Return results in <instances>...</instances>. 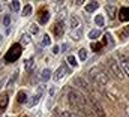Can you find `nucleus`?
<instances>
[{
	"mask_svg": "<svg viewBox=\"0 0 129 117\" xmlns=\"http://www.w3.org/2000/svg\"><path fill=\"white\" fill-rule=\"evenodd\" d=\"M66 63H69L72 68H75L78 63H77V58L74 57V56H68V58H66Z\"/></svg>",
	"mask_w": 129,
	"mask_h": 117,
	"instance_id": "5701e85b",
	"label": "nucleus"
},
{
	"mask_svg": "<svg viewBox=\"0 0 129 117\" xmlns=\"http://www.w3.org/2000/svg\"><path fill=\"white\" fill-rule=\"evenodd\" d=\"M30 14H32V6L30 5H26L23 8V17H29Z\"/></svg>",
	"mask_w": 129,
	"mask_h": 117,
	"instance_id": "b1692460",
	"label": "nucleus"
},
{
	"mask_svg": "<svg viewBox=\"0 0 129 117\" xmlns=\"http://www.w3.org/2000/svg\"><path fill=\"white\" fill-rule=\"evenodd\" d=\"M69 72H71V69H68L66 63H63V65H60V66H59V69L56 71V74H54V77H53V78H54V81H59V80H62L64 75H66V74H69Z\"/></svg>",
	"mask_w": 129,
	"mask_h": 117,
	"instance_id": "423d86ee",
	"label": "nucleus"
},
{
	"mask_svg": "<svg viewBox=\"0 0 129 117\" xmlns=\"http://www.w3.org/2000/svg\"><path fill=\"white\" fill-rule=\"evenodd\" d=\"M17 78H18V71H15V72H14V75H12V80H9V84H8V86H9V87H12V84L17 81Z\"/></svg>",
	"mask_w": 129,
	"mask_h": 117,
	"instance_id": "7c9ffc66",
	"label": "nucleus"
},
{
	"mask_svg": "<svg viewBox=\"0 0 129 117\" xmlns=\"http://www.w3.org/2000/svg\"><path fill=\"white\" fill-rule=\"evenodd\" d=\"M9 9H11V11H14V12L20 11V2H18V0L11 2V3H9Z\"/></svg>",
	"mask_w": 129,
	"mask_h": 117,
	"instance_id": "6ab92c4d",
	"label": "nucleus"
},
{
	"mask_svg": "<svg viewBox=\"0 0 129 117\" xmlns=\"http://www.w3.org/2000/svg\"><path fill=\"white\" fill-rule=\"evenodd\" d=\"M2 41H3V36H2V35H0V44H2Z\"/></svg>",
	"mask_w": 129,
	"mask_h": 117,
	"instance_id": "4c0bfd02",
	"label": "nucleus"
},
{
	"mask_svg": "<svg viewBox=\"0 0 129 117\" xmlns=\"http://www.w3.org/2000/svg\"><path fill=\"white\" fill-rule=\"evenodd\" d=\"M83 36V29H78L75 33H74V41H80Z\"/></svg>",
	"mask_w": 129,
	"mask_h": 117,
	"instance_id": "c756f323",
	"label": "nucleus"
},
{
	"mask_svg": "<svg viewBox=\"0 0 129 117\" xmlns=\"http://www.w3.org/2000/svg\"><path fill=\"white\" fill-rule=\"evenodd\" d=\"M17 98H18V99H17L18 104H24V102H27V95H26V92H20Z\"/></svg>",
	"mask_w": 129,
	"mask_h": 117,
	"instance_id": "aec40b11",
	"label": "nucleus"
},
{
	"mask_svg": "<svg viewBox=\"0 0 129 117\" xmlns=\"http://www.w3.org/2000/svg\"><path fill=\"white\" fill-rule=\"evenodd\" d=\"M74 86L78 87L80 90H83V92H92L89 83H87L83 77H75V78H74Z\"/></svg>",
	"mask_w": 129,
	"mask_h": 117,
	"instance_id": "39448f33",
	"label": "nucleus"
},
{
	"mask_svg": "<svg viewBox=\"0 0 129 117\" xmlns=\"http://www.w3.org/2000/svg\"><path fill=\"white\" fill-rule=\"evenodd\" d=\"M64 15H66V9H62V11L59 12V17H60V21H62V20L64 18Z\"/></svg>",
	"mask_w": 129,
	"mask_h": 117,
	"instance_id": "72a5a7b5",
	"label": "nucleus"
},
{
	"mask_svg": "<svg viewBox=\"0 0 129 117\" xmlns=\"http://www.w3.org/2000/svg\"><path fill=\"white\" fill-rule=\"evenodd\" d=\"M42 45H45V47H50V45H51V39H50L48 35H44V38H42Z\"/></svg>",
	"mask_w": 129,
	"mask_h": 117,
	"instance_id": "cd10ccee",
	"label": "nucleus"
},
{
	"mask_svg": "<svg viewBox=\"0 0 129 117\" xmlns=\"http://www.w3.org/2000/svg\"><path fill=\"white\" fill-rule=\"evenodd\" d=\"M20 56H21V45H20V44H14V45L9 48V51L6 53L5 60H6L8 63H12V62L18 60Z\"/></svg>",
	"mask_w": 129,
	"mask_h": 117,
	"instance_id": "20e7f679",
	"label": "nucleus"
},
{
	"mask_svg": "<svg viewBox=\"0 0 129 117\" xmlns=\"http://www.w3.org/2000/svg\"><path fill=\"white\" fill-rule=\"evenodd\" d=\"M78 23H80V20H78L77 15H71L69 17V26H71V29H77L78 27Z\"/></svg>",
	"mask_w": 129,
	"mask_h": 117,
	"instance_id": "2eb2a0df",
	"label": "nucleus"
},
{
	"mask_svg": "<svg viewBox=\"0 0 129 117\" xmlns=\"http://www.w3.org/2000/svg\"><path fill=\"white\" fill-rule=\"evenodd\" d=\"M29 27H30V33H32V35H36V33L39 32V27H38V26H36L35 23H33V24H30Z\"/></svg>",
	"mask_w": 129,
	"mask_h": 117,
	"instance_id": "2f4dec72",
	"label": "nucleus"
},
{
	"mask_svg": "<svg viewBox=\"0 0 129 117\" xmlns=\"http://www.w3.org/2000/svg\"><path fill=\"white\" fill-rule=\"evenodd\" d=\"M0 11H2V3H0Z\"/></svg>",
	"mask_w": 129,
	"mask_h": 117,
	"instance_id": "58836bf2",
	"label": "nucleus"
},
{
	"mask_svg": "<svg viewBox=\"0 0 129 117\" xmlns=\"http://www.w3.org/2000/svg\"><path fill=\"white\" fill-rule=\"evenodd\" d=\"M54 117H81V116L74 113V111H59V113H54Z\"/></svg>",
	"mask_w": 129,
	"mask_h": 117,
	"instance_id": "9b49d317",
	"label": "nucleus"
},
{
	"mask_svg": "<svg viewBox=\"0 0 129 117\" xmlns=\"http://www.w3.org/2000/svg\"><path fill=\"white\" fill-rule=\"evenodd\" d=\"M129 38V27H125L120 33V39H128Z\"/></svg>",
	"mask_w": 129,
	"mask_h": 117,
	"instance_id": "c85d7f7f",
	"label": "nucleus"
},
{
	"mask_svg": "<svg viewBox=\"0 0 129 117\" xmlns=\"http://www.w3.org/2000/svg\"><path fill=\"white\" fill-rule=\"evenodd\" d=\"M3 24H5L6 27L11 26V15H5V18H3Z\"/></svg>",
	"mask_w": 129,
	"mask_h": 117,
	"instance_id": "473e14b6",
	"label": "nucleus"
},
{
	"mask_svg": "<svg viewBox=\"0 0 129 117\" xmlns=\"http://www.w3.org/2000/svg\"><path fill=\"white\" fill-rule=\"evenodd\" d=\"M92 48H93L95 51H98V50L101 48V45H99V44H92Z\"/></svg>",
	"mask_w": 129,
	"mask_h": 117,
	"instance_id": "c9c22d12",
	"label": "nucleus"
},
{
	"mask_svg": "<svg viewBox=\"0 0 129 117\" xmlns=\"http://www.w3.org/2000/svg\"><path fill=\"white\" fill-rule=\"evenodd\" d=\"M104 23H105L104 15H96V17H95V24H96L98 27H102V26H104Z\"/></svg>",
	"mask_w": 129,
	"mask_h": 117,
	"instance_id": "4be33fe9",
	"label": "nucleus"
},
{
	"mask_svg": "<svg viewBox=\"0 0 129 117\" xmlns=\"http://www.w3.org/2000/svg\"><path fill=\"white\" fill-rule=\"evenodd\" d=\"M89 102H90V105H92V108H93V111H95V114H96L98 117H105L104 108H102V105L98 102L96 99H90Z\"/></svg>",
	"mask_w": 129,
	"mask_h": 117,
	"instance_id": "6e6552de",
	"label": "nucleus"
},
{
	"mask_svg": "<svg viewBox=\"0 0 129 117\" xmlns=\"http://www.w3.org/2000/svg\"><path fill=\"white\" fill-rule=\"evenodd\" d=\"M78 57H80V60H86V58H87V51H86L84 48L78 50Z\"/></svg>",
	"mask_w": 129,
	"mask_h": 117,
	"instance_id": "a878e982",
	"label": "nucleus"
},
{
	"mask_svg": "<svg viewBox=\"0 0 129 117\" xmlns=\"http://www.w3.org/2000/svg\"><path fill=\"white\" fill-rule=\"evenodd\" d=\"M107 14L110 18H114L116 17V6L114 5H107Z\"/></svg>",
	"mask_w": 129,
	"mask_h": 117,
	"instance_id": "f3484780",
	"label": "nucleus"
},
{
	"mask_svg": "<svg viewBox=\"0 0 129 117\" xmlns=\"http://www.w3.org/2000/svg\"><path fill=\"white\" fill-rule=\"evenodd\" d=\"M50 78H51V69L47 68V69H44V71L41 72V80H42V81H48Z\"/></svg>",
	"mask_w": 129,
	"mask_h": 117,
	"instance_id": "dca6fc26",
	"label": "nucleus"
},
{
	"mask_svg": "<svg viewBox=\"0 0 129 117\" xmlns=\"http://www.w3.org/2000/svg\"><path fill=\"white\" fill-rule=\"evenodd\" d=\"M119 60H120V65H122V68H123L125 75L129 77V58L126 57V56H123V54H119Z\"/></svg>",
	"mask_w": 129,
	"mask_h": 117,
	"instance_id": "1a4fd4ad",
	"label": "nucleus"
},
{
	"mask_svg": "<svg viewBox=\"0 0 129 117\" xmlns=\"http://www.w3.org/2000/svg\"><path fill=\"white\" fill-rule=\"evenodd\" d=\"M53 53H54V54H59V53H62V51H60V48L56 45V47H53Z\"/></svg>",
	"mask_w": 129,
	"mask_h": 117,
	"instance_id": "f704fd0d",
	"label": "nucleus"
},
{
	"mask_svg": "<svg viewBox=\"0 0 129 117\" xmlns=\"http://www.w3.org/2000/svg\"><path fill=\"white\" fill-rule=\"evenodd\" d=\"M21 42H23V45H27V44H30V36H29L27 33L21 35Z\"/></svg>",
	"mask_w": 129,
	"mask_h": 117,
	"instance_id": "bb28decb",
	"label": "nucleus"
},
{
	"mask_svg": "<svg viewBox=\"0 0 129 117\" xmlns=\"http://www.w3.org/2000/svg\"><path fill=\"white\" fill-rule=\"evenodd\" d=\"M53 30H54V35L57 38H62L63 36V21H57L54 26H53Z\"/></svg>",
	"mask_w": 129,
	"mask_h": 117,
	"instance_id": "9d476101",
	"label": "nucleus"
},
{
	"mask_svg": "<svg viewBox=\"0 0 129 117\" xmlns=\"http://www.w3.org/2000/svg\"><path fill=\"white\" fill-rule=\"evenodd\" d=\"M119 18L122 21H129V8H122L119 12Z\"/></svg>",
	"mask_w": 129,
	"mask_h": 117,
	"instance_id": "f8f14e48",
	"label": "nucleus"
},
{
	"mask_svg": "<svg viewBox=\"0 0 129 117\" xmlns=\"http://www.w3.org/2000/svg\"><path fill=\"white\" fill-rule=\"evenodd\" d=\"M6 105H8V95H3V96L0 98V113L5 111Z\"/></svg>",
	"mask_w": 129,
	"mask_h": 117,
	"instance_id": "a211bd4d",
	"label": "nucleus"
},
{
	"mask_svg": "<svg viewBox=\"0 0 129 117\" xmlns=\"http://www.w3.org/2000/svg\"><path fill=\"white\" fill-rule=\"evenodd\" d=\"M33 57H30V58H27L26 60V65H24V68H26V71H32V68H33Z\"/></svg>",
	"mask_w": 129,
	"mask_h": 117,
	"instance_id": "393cba45",
	"label": "nucleus"
},
{
	"mask_svg": "<svg viewBox=\"0 0 129 117\" xmlns=\"http://www.w3.org/2000/svg\"><path fill=\"white\" fill-rule=\"evenodd\" d=\"M5 83H6V80H5V78H2V80H0V90H2L3 86H5Z\"/></svg>",
	"mask_w": 129,
	"mask_h": 117,
	"instance_id": "e433bc0d",
	"label": "nucleus"
},
{
	"mask_svg": "<svg viewBox=\"0 0 129 117\" xmlns=\"http://www.w3.org/2000/svg\"><path fill=\"white\" fill-rule=\"evenodd\" d=\"M68 99H69V104H71L72 107H75V108H78V110L90 111L89 107H87V101H86V98H84L80 92H77L75 89H71V90L68 92Z\"/></svg>",
	"mask_w": 129,
	"mask_h": 117,
	"instance_id": "f257e3e1",
	"label": "nucleus"
},
{
	"mask_svg": "<svg viewBox=\"0 0 129 117\" xmlns=\"http://www.w3.org/2000/svg\"><path fill=\"white\" fill-rule=\"evenodd\" d=\"M42 93H44V86H39V90L30 98V101H27V107H30V108L35 107V105L39 102V99L42 98Z\"/></svg>",
	"mask_w": 129,
	"mask_h": 117,
	"instance_id": "0eeeda50",
	"label": "nucleus"
},
{
	"mask_svg": "<svg viewBox=\"0 0 129 117\" xmlns=\"http://www.w3.org/2000/svg\"><path fill=\"white\" fill-rule=\"evenodd\" d=\"M108 66H110L111 72L114 74V77H116L117 80H123V78H125V72H123L122 65L119 63V60H116L114 57H110L108 58Z\"/></svg>",
	"mask_w": 129,
	"mask_h": 117,
	"instance_id": "7ed1b4c3",
	"label": "nucleus"
},
{
	"mask_svg": "<svg viewBox=\"0 0 129 117\" xmlns=\"http://www.w3.org/2000/svg\"><path fill=\"white\" fill-rule=\"evenodd\" d=\"M99 36H101V30L93 29V30H90V32H89V38H90V39H98Z\"/></svg>",
	"mask_w": 129,
	"mask_h": 117,
	"instance_id": "412c9836",
	"label": "nucleus"
},
{
	"mask_svg": "<svg viewBox=\"0 0 129 117\" xmlns=\"http://www.w3.org/2000/svg\"><path fill=\"white\" fill-rule=\"evenodd\" d=\"M89 75H90V78L92 80H95L98 84H107L108 83V75H107V72L101 68V66H95V68H92L90 69V72H89Z\"/></svg>",
	"mask_w": 129,
	"mask_h": 117,
	"instance_id": "f03ea898",
	"label": "nucleus"
},
{
	"mask_svg": "<svg viewBox=\"0 0 129 117\" xmlns=\"http://www.w3.org/2000/svg\"><path fill=\"white\" fill-rule=\"evenodd\" d=\"M98 8H99V3H98V2H90V3L86 5L84 9H86V12H95Z\"/></svg>",
	"mask_w": 129,
	"mask_h": 117,
	"instance_id": "4468645a",
	"label": "nucleus"
},
{
	"mask_svg": "<svg viewBox=\"0 0 129 117\" xmlns=\"http://www.w3.org/2000/svg\"><path fill=\"white\" fill-rule=\"evenodd\" d=\"M48 21H50V12H48V11L41 12V15H39V23H41V24H47Z\"/></svg>",
	"mask_w": 129,
	"mask_h": 117,
	"instance_id": "ddd939ff",
	"label": "nucleus"
}]
</instances>
